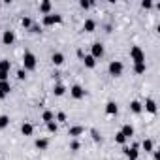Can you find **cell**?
Listing matches in <instances>:
<instances>
[{
	"mask_svg": "<svg viewBox=\"0 0 160 160\" xmlns=\"http://www.w3.org/2000/svg\"><path fill=\"white\" fill-rule=\"evenodd\" d=\"M130 58L134 60V64H141V62H145V53L141 51L139 45H134V47L130 49Z\"/></svg>",
	"mask_w": 160,
	"mask_h": 160,
	"instance_id": "1",
	"label": "cell"
},
{
	"mask_svg": "<svg viewBox=\"0 0 160 160\" xmlns=\"http://www.w3.org/2000/svg\"><path fill=\"white\" fill-rule=\"evenodd\" d=\"M23 66H25V72H30V70L36 68V57H34V53L27 51L23 55Z\"/></svg>",
	"mask_w": 160,
	"mask_h": 160,
	"instance_id": "2",
	"label": "cell"
},
{
	"mask_svg": "<svg viewBox=\"0 0 160 160\" xmlns=\"http://www.w3.org/2000/svg\"><path fill=\"white\" fill-rule=\"evenodd\" d=\"M108 70H109V73H111L113 77H119V75L122 73L124 66H122V62H121V60H111V62H109V66H108Z\"/></svg>",
	"mask_w": 160,
	"mask_h": 160,
	"instance_id": "3",
	"label": "cell"
},
{
	"mask_svg": "<svg viewBox=\"0 0 160 160\" xmlns=\"http://www.w3.org/2000/svg\"><path fill=\"white\" fill-rule=\"evenodd\" d=\"M57 23H62V15H58V13L43 15V25L45 27H51V25H57Z\"/></svg>",
	"mask_w": 160,
	"mask_h": 160,
	"instance_id": "4",
	"label": "cell"
},
{
	"mask_svg": "<svg viewBox=\"0 0 160 160\" xmlns=\"http://www.w3.org/2000/svg\"><path fill=\"white\" fill-rule=\"evenodd\" d=\"M70 94H72V98H75V100L85 98V91H83V87H81V85H73V87L70 89Z\"/></svg>",
	"mask_w": 160,
	"mask_h": 160,
	"instance_id": "5",
	"label": "cell"
},
{
	"mask_svg": "<svg viewBox=\"0 0 160 160\" xmlns=\"http://www.w3.org/2000/svg\"><path fill=\"white\" fill-rule=\"evenodd\" d=\"M91 57H94V58H102V57H104V45H102L100 42H94V43H92V53H91Z\"/></svg>",
	"mask_w": 160,
	"mask_h": 160,
	"instance_id": "6",
	"label": "cell"
},
{
	"mask_svg": "<svg viewBox=\"0 0 160 160\" xmlns=\"http://www.w3.org/2000/svg\"><path fill=\"white\" fill-rule=\"evenodd\" d=\"M138 147H139L138 143H134V145H132V149H128V147H126V149H124V154H126L130 160H138V156H139V151H138Z\"/></svg>",
	"mask_w": 160,
	"mask_h": 160,
	"instance_id": "7",
	"label": "cell"
},
{
	"mask_svg": "<svg viewBox=\"0 0 160 160\" xmlns=\"http://www.w3.org/2000/svg\"><path fill=\"white\" fill-rule=\"evenodd\" d=\"M10 91H12V85H10V81H0V100H2V98H6V96L10 94Z\"/></svg>",
	"mask_w": 160,
	"mask_h": 160,
	"instance_id": "8",
	"label": "cell"
},
{
	"mask_svg": "<svg viewBox=\"0 0 160 160\" xmlns=\"http://www.w3.org/2000/svg\"><path fill=\"white\" fill-rule=\"evenodd\" d=\"M2 42H4L6 45H12V43L15 42V34H13V30H4V34H2Z\"/></svg>",
	"mask_w": 160,
	"mask_h": 160,
	"instance_id": "9",
	"label": "cell"
},
{
	"mask_svg": "<svg viewBox=\"0 0 160 160\" xmlns=\"http://www.w3.org/2000/svg\"><path fill=\"white\" fill-rule=\"evenodd\" d=\"M34 145H36L40 151H45V149L49 147V139H47V138H38V139L34 141Z\"/></svg>",
	"mask_w": 160,
	"mask_h": 160,
	"instance_id": "10",
	"label": "cell"
},
{
	"mask_svg": "<svg viewBox=\"0 0 160 160\" xmlns=\"http://www.w3.org/2000/svg\"><path fill=\"white\" fill-rule=\"evenodd\" d=\"M83 132H85V128H83V126H72V128L68 130V136H72V138H79Z\"/></svg>",
	"mask_w": 160,
	"mask_h": 160,
	"instance_id": "11",
	"label": "cell"
},
{
	"mask_svg": "<svg viewBox=\"0 0 160 160\" xmlns=\"http://www.w3.org/2000/svg\"><path fill=\"white\" fill-rule=\"evenodd\" d=\"M51 2H49V0H43V2L40 4V13H43V15H49L51 13Z\"/></svg>",
	"mask_w": 160,
	"mask_h": 160,
	"instance_id": "12",
	"label": "cell"
},
{
	"mask_svg": "<svg viewBox=\"0 0 160 160\" xmlns=\"http://www.w3.org/2000/svg\"><path fill=\"white\" fill-rule=\"evenodd\" d=\"M94 28H96V21L94 19H87L83 23V30L85 32H94Z\"/></svg>",
	"mask_w": 160,
	"mask_h": 160,
	"instance_id": "13",
	"label": "cell"
},
{
	"mask_svg": "<svg viewBox=\"0 0 160 160\" xmlns=\"http://www.w3.org/2000/svg\"><path fill=\"white\" fill-rule=\"evenodd\" d=\"M117 111H119V108H117L115 102H108L106 104V113L108 115H117Z\"/></svg>",
	"mask_w": 160,
	"mask_h": 160,
	"instance_id": "14",
	"label": "cell"
},
{
	"mask_svg": "<svg viewBox=\"0 0 160 160\" xmlns=\"http://www.w3.org/2000/svg\"><path fill=\"white\" fill-rule=\"evenodd\" d=\"M121 134H122L126 139H128V138H132V136H134V126H132V124H124V126H122V130H121Z\"/></svg>",
	"mask_w": 160,
	"mask_h": 160,
	"instance_id": "15",
	"label": "cell"
},
{
	"mask_svg": "<svg viewBox=\"0 0 160 160\" xmlns=\"http://www.w3.org/2000/svg\"><path fill=\"white\" fill-rule=\"evenodd\" d=\"M51 62H53L55 66H60V64L64 62V55H62V53H53V57H51Z\"/></svg>",
	"mask_w": 160,
	"mask_h": 160,
	"instance_id": "16",
	"label": "cell"
},
{
	"mask_svg": "<svg viewBox=\"0 0 160 160\" xmlns=\"http://www.w3.org/2000/svg\"><path fill=\"white\" fill-rule=\"evenodd\" d=\"M141 109H143L141 102H138V100H132V102H130V111H132V113H141Z\"/></svg>",
	"mask_w": 160,
	"mask_h": 160,
	"instance_id": "17",
	"label": "cell"
},
{
	"mask_svg": "<svg viewBox=\"0 0 160 160\" xmlns=\"http://www.w3.org/2000/svg\"><path fill=\"white\" fill-rule=\"evenodd\" d=\"M145 109H147L149 113H152V115H154V113H156V102H154V100H151V98H149V100H145Z\"/></svg>",
	"mask_w": 160,
	"mask_h": 160,
	"instance_id": "18",
	"label": "cell"
},
{
	"mask_svg": "<svg viewBox=\"0 0 160 160\" xmlns=\"http://www.w3.org/2000/svg\"><path fill=\"white\" fill-rule=\"evenodd\" d=\"M21 132L25 134V136H32V132H34V126L30 124V122H23V126H21Z\"/></svg>",
	"mask_w": 160,
	"mask_h": 160,
	"instance_id": "19",
	"label": "cell"
},
{
	"mask_svg": "<svg viewBox=\"0 0 160 160\" xmlns=\"http://www.w3.org/2000/svg\"><path fill=\"white\" fill-rule=\"evenodd\" d=\"M83 62H85L87 68H94V66H96V58L91 57V55H85V57H83Z\"/></svg>",
	"mask_w": 160,
	"mask_h": 160,
	"instance_id": "20",
	"label": "cell"
},
{
	"mask_svg": "<svg viewBox=\"0 0 160 160\" xmlns=\"http://www.w3.org/2000/svg\"><path fill=\"white\" fill-rule=\"evenodd\" d=\"M53 92H55V96H62V94L66 92V87H64L62 83H57V85L53 87Z\"/></svg>",
	"mask_w": 160,
	"mask_h": 160,
	"instance_id": "21",
	"label": "cell"
},
{
	"mask_svg": "<svg viewBox=\"0 0 160 160\" xmlns=\"http://www.w3.org/2000/svg\"><path fill=\"white\" fill-rule=\"evenodd\" d=\"M10 68H12V62L10 60H6V58L0 60V72H8L10 73Z\"/></svg>",
	"mask_w": 160,
	"mask_h": 160,
	"instance_id": "22",
	"label": "cell"
},
{
	"mask_svg": "<svg viewBox=\"0 0 160 160\" xmlns=\"http://www.w3.org/2000/svg\"><path fill=\"white\" fill-rule=\"evenodd\" d=\"M42 121H45V124L47 122H51V121H55V115H53V111H43V115H42Z\"/></svg>",
	"mask_w": 160,
	"mask_h": 160,
	"instance_id": "23",
	"label": "cell"
},
{
	"mask_svg": "<svg viewBox=\"0 0 160 160\" xmlns=\"http://www.w3.org/2000/svg\"><path fill=\"white\" fill-rule=\"evenodd\" d=\"M10 124V117L8 115H0V128H6Z\"/></svg>",
	"mask_w": 160,
	"mask_h": 160,
	"instance_id": "24",
	"label": "cell"
},
{
	"mask_svg": "<svg viewBox=\"0 0 160 160\" xmlns=\"http://www.w3.org/2000/svg\"><path fill=\"white\" fill-rule=\"evenodd\" d=\"M47 130H49L51 134H57V130H58V124H57L55 121H51V122H47Z\"/></svg>",
	"mask_w": 160,
	"mask_h": 160,
	"instance_id": "25",
	"label": "cell"
},
{
	"mask_svg": "<svg viewBox=\"0 0 160 160\" xmlns=\"http://www.w3.org/2000/svg\"><path fill=\"white\" fill-rule=\"evenodd\" d=\"M141 145H143L145 152H151V151H152V141H151V139H143V143H141Z\"/></svg>",
	"mask_w": 160,
	"mask_h": 160,
	"instance_id": "26",
	"label": "cell"
},
{
	"mask_svg": "<svg viewBox=\"0 0 160 160\" xmlns=\"http://www.w3.org/2000/svg\"><path fill=\"white\" fill-rule=\"evenodd\" d=\"M134 70H136V73H145L147 66H145V62H141V64H136V66H134Z\"/></svg>",
	"mask_w": 160,
	"mask_h": 160,
	"instance_id": "27",
	"label": "cell"
},
{
	"mask_svg": "<svg viewBox=\"0 0 160 160\" xmlns=\"http://www.w3.org/2000/svg\"><path fill=\"white\" fill-rule=\"evenodd\" d=\"M115 141H117L119 145H124V143H126V138H124L121 132H117V134H115Z\"/></svg>",
	"mask_w": 160,
	"mask_h": 160,
	"instance_id": "28",
	"label": "cell"
},
{
	"mask_svg": "<svg viewBox=\"0 0 160 160\" xmlns=\"http://www.w3.org/2000/svg\"><path fill=\"white\" fill-rule=\"evenodd\" d=\"M21 25H23L25 28H30V27H32V19H30V17H23V19H21Z\"/></svg>",
	"mask_w": 160,
	"mask_h": 160,
	"instance_id": "29",
	"label": "cell"
},
{
	"mask_svg": "<svg viewBox=\"0 0 160 160\" xmlns=\"http://www.w3.org/2000/svg\"><path fill=\"white\" fill-rule=\"evenodd\" d=\"M79 6H81L83 10H89V8L92 6V2H89V0H81V2H79Z\"/></svg>",
	"mask_w": 160,
	"mask_h": 160,
	"instance_id": "30",
	"label": "cell"
},
{
	"mask_svg": "<svg viewBox=\"0 0 160 160\" xmlns=\"http://www.w3.org/2000/svg\"><path fill=\"white\" fill-rule=\"evenodd\" d=\"M57 121H58V122H66V113H64V111H58V113H57Z\"/></svg>",
	"mask_w": 160,
	"mask_h": 160,
	"instance_id": "31",
	"label": "cell"
},
{
	"mask_svg": "<svg viewBox=\"0 0 160 160\" xmlns=\"http://www.w3.org/2000/svg\"><path fill=\"white\" fill-rule=\"evenodd\" d=\"M91 134H92V139L94 141H102V136L98 134V130H91Z\"/></svg>",
	"mask_w": 160,
	"mask_h": 160,
	"instance_id": "32",
	"label": "cell"
},
{
	"mask_svg": "<svg viewBox=\"0 0 160 160\" xmlns=\"http://www.w3.org/2000/svg\"><path fill=\"white\" fill-rule=\"evenodd\" d=\"M17 79H19V81L27 79V72H25V70H19V72H17Z\"/></svg>",
	"mask_w": 160,
	"mask_h": 160,
	"instance_id": "33",
	"label": "cell"
},
{
	"mask_svg": "<svg viewBox=\"0 0 160 160\" xmlns=\"http://www.w3.org/2000/svg\"><path fill=\"white\" fill-rule=\"evenodd\" d=\"M79 147H81V145H79V141H75V139L70 143V149H72V151H79Z\"/></svg>",
	"mask_w": 160,
	"mask_h": 160,
	"instance_id": "34",
	"label": "cell"
},
{
	"mask_svg": "<svg viewBox=\"0 0 160 160\" xmlns=\"http://www.w3.org/2000/svg\"><path fill=\"white\" fill-rule=\"evenodd\" d=\"M30 32L38 34V32H42V27H40V25H34V23H32V27H30Z\"/></svg>",
	"mask_w": 160,
	"mask_h": 160,
	"instance_id": "35",
	"label": "cell"
},
{
	"mask_svg": "<svg viewBox=\"0 0 160 160\" xmlns=\"http://www.w3.org/2000/svg\"><path fill=\"white\" fill-rule=\"evenodd\" d=\"M8 77H10L8 72H0V81H8Z\"/></svg>",
	"mask_w": 160,
	"mask_h": 160,
	"instance_id": "36",
	"label": "cell"
},
{
	"mask_svg": "<svg viewBox=\"0 0 160 160\" xmlns=\"http://www.w3.org/2000/svg\"><path fill=\"white\" fill-rule=\"evenodd\" d=\"M152 6V2H149V0H143L141 2V8H151Z\"/></svg>",
	"mask_w": 160,
	"mask_h": 160,
	"instance_id": "37",
	"label": "cell"
}]
</instances>
